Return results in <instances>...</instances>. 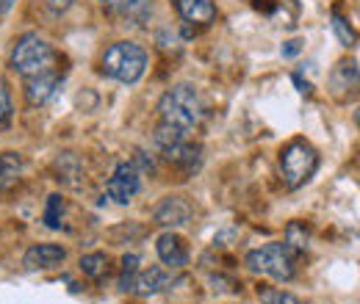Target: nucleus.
Instances as JSON below:
<instances>
[{
  "label": "nucleus",
  "instance_id": "9b49d317",
  "mask_svg": "<svg viewBox=\"0 0 360 304\" xmlns=\"http://www.w3.org/2000/svg\"><path fill=\"white\" fill-rule=\"evenodd\" d=\"M169 282H172V277L164 271V268H158V265H153V268H147V271H139L134 279V288L139 296H155V293H161V291H167L169 288Z\"/></svg>",
  "mask_w": 360,
  "mask_h": 304
},
{
  "label": "nucleus",
  "instance_id": "4be33fe9",
  "mask_svg": "<svg viewBox=\"0 0 360 304\" xmlns=\"http://www.w3.org/2000/svg\"><path fill=\"white\" fill-rule=\"evenodd\" d=\"M11 119V94H8V86L0 75V128H6Z\"/></svg>",
  "mask_w": 360,
  "mask_h": 304
},
{
  "label": "nucleus",
  "instance_id": "2eb2a0df",
  "mask_svg": "<svg viewBox=\"0 0 360 304\" xmlns=\"http://www.w3.org/2000/svg\"><path fill=\"white\" fill-rule=\"evenodd\" d=\"M308 230H305V224L302 221H291L288 224V230H285V246L291 249V252H302V249H308Z\"/></svg>",
  "mask_w": 360,
  "mask_h": 304
},
{
  "label": "nucleus",
  "instance_id": "f03ea898",
  "mask_svg": "<svg viewBox=\"0 0 360 304\" xmlns=\"http://www.w3.org/2000/svg\"><path fill=\"white\" fill-rule=\"evenodd\" d=\"M147 70V53L136 42H114L103 53V75L131 86Z\"/></svg>",
  "mask_w": 360,
  "mask_h": 304
},
{
  "label": "nucleus",
  "instance_id": "aec40b11",
  "mask_svg": "<svg viewBox=\"0 0 360 304\" xmlns=\"http://www.w3.org/2000/svg\"><path fill=\"white\" fill-rule=\"evenodd\" d=\"M61 213H64V199L58 194H53L47 199V211H45V221L50 230H58L61 227Z\"/></svg>",
  "mask_w": 360,
  "mask_h": 304
},
{
  "label": "nucleus",
  "instance_id": "4468645a",
  "mask_svg": "<svg viewBox=\"0 0 360 304\" xmlns=\"http://www.w3.org/2000/svg\"><path fill=\"white\" fill-rule=\"evenodd\" d=\"M25 161L17 152H3L0 155V188H8L20 174H22Z\"/></svg>",
  "mask_w": 360,
  "mask_h": 304
},
{
  "label": "nucleus",
  "instance_id": "ddd939ff",
  "mask_svg": "<svg viewBox=\"0 0 360 304\" xmlns=\"http://www.w3.org/2000/svg\"><path fill=\"white\" fill-rule=\"evenodd\" d=\"M161 155H164V161H169V164H175V166L191 169V166H197V161H200V144L188 141V136H186V138H180V141L169 144V147H161Z\"/></svg>",
  "mask_w": 360,
  "mask_h": 304
},
{
  "label": "nucleus",
  "instance_id": "7ed1b4c3",
  "mask_svg": "<svg viewBox=\"0 0 360 304\" xmlns=\"http://www.w3.org/2000/svg\"><path fill=\"white\" fill-rule=\"evenodd\" d=\"M11 67L28 81L56 70V53L39 34H25L17 39L11 50Z\"/></svg>",
  "mask_w": 360,
  "mask_h": 304
},
{
  "label": "nucleus",
  "instance_id": "6e6552de",
  "mask_svg": "<svg viewBox=\"0 0 360 304\" xmlns=\"http://www.w3.org/2000/svg\"><path fill=\"white\" fill-rule=\"evenodd\" d=\"M64 260H67V252H64L61 246H56V244H37V246H31V249L25 252L22 265H25L28 271H47V268L61 265Z\"/></svg>",
  "mask_w": 360,
  "mask_h": 304
},
{
  "label": "nucleus",
  "instance_id": "5701e85b",
  "mask_svg": "<svg viewBox=\"0 0 360 304\" xmlns=\"http://www.w3.org/2000/svg\"><path fill=\"white\" fill-rule=\"evenodd\" d=\"M45 6L53 11V14H64L67 8H72V6H75V0H45Z\"/></svg>",
  "mask_w": 360,
  "mask_h": 304
},
{
  "label": "nucleus",
  "instance_id": "a211bd4d",
  "mask_svg": "<svg viewBox=\"0 0 360 304\" xmlns=\"http://www.w3.org/2000/svg\"><path fill=\"white\" fill-rule=\"evenodd\" d=\"M103 8L108 11H117V14H125V17H139L144 11V3L141 0H97Z\"/></svg>",
  "mask_w": 360,
  "mask_h": 304
},
{
  "label": "nucleus",
  "instance_id": "412c9836",
  "mask_svg": "<svg viewBox=\"0 0 360 304\" xmlns=\"http://www.w3.org/2000/svg\"><path fill=\"white\" fill-rule=\"evenodd\" d=\"M136 274H139V258L136 255H125L122 258V277H120V288L122 291H131L134 288Z\"/></svg>",
  "mask_w": 360,
  "mask_h": 304
},
{
  "label": "nucleus",
  "instance_id": "393cba45",
  "mask_svg": "<svg viewBox=\"0 0 360 304\" xmlns=\"http://www.w3.org/2000/svg\"><path fill=\"white\" fill-rule=\"evenodd\" d=\"M11 3H14V0H0V14H6V11L11 8Z\"/></svg>",
  "mask_w": 360,
  "mask_h": 304
},
{
  "label": "nucleus",
  "instance_id": "f8f14e48",
  "mask_svg": "<svg viewBox=\"0 0 360 304\" xmlns=\"http://www.w3.org/2000/svg\"><path fill=\"white\" fill-rule=\"evenodd\" d=\"M178 14L186 22H197V25H208L217 20V6L211 0H172Z\"/></svg>",
  "mask_w": 360,
  "mask_h": 304
},
{
  "label": "nucleus",
  "instance_id": "1a4fd4ad",
  "mask_svg": "<svg viewBox=\"0 0 360 304\" xmlns=\"http://www.w3.org/2000/svg\"><path fill=\"white\" fill-rule=\"evenodd\" d=\"M58 84H61V75L53 70V72H45V75H37V78H28L25 81V100L28 105H45L56 97L58 91Z\"/></svg>",
  "mask_w": 360,
  "mask_h": 304
},
{
  "label": "nucleus",
  "instance_id": "f3484780",
  "mask_svg": "<svg viewBox=\"0 0 360 304\" xmlns=\"http://www.w3.org/2000/svg\"><path fill=\"white\" fill-rule=\"evenodd\" d=\"M258 299H261V304H302L294 293H288L283 288H269V285L258 288Z\"/></svg>",
  "mask_w": 360,
  "mask_h": 304
},
{
  "label": "nucleus",
  "instance_id": "6ab92c4d",
  "mask_svg": "<svg viewBox=\"0 0 360 304\" xmlns=\"http://www.w3.org/2000/svg\"><path fill=\"white\" fill-rule=\"evenodd\" d=\"M333 31H335L338 42L344 44V47H355V31H352V25L341 14H333Z\"/></svg>",
  "mask_w": 360,
  "mask_h": 304
},
{
  "label": "nucleus",
  "instance_id": "423d86ee",
  "mask_svg": "<svg viewBox=\"0 0 360 304\" xmlns=\"http://www.w3.org/2000/svg\"><path fill=\"white\" fill-rule=\"evenodd\" d=\"M139 191H141V172L136 169V164H120L105 185L108 199H114L117 205H128Z\"/></svg>",
  "mask_w": 360,
  "mask_h": 304
},
{
  "label": "nucleus",
  "instance_id": "39448f33",
  "mask_svg": "<svg viewBox=\"0 0 360 304\" xmlns=\"http://www.w3.org/2000/svg\"><path fill=\"white\" fill-rule=\"evenodd\" d=\"M247 268L255 274H266L277 282H288L294 279V252L285 244H266L261 249H252L247 255Z\"/></svg>",
  "mask_w": 360,
  "mask_h": 304
},
{
  "label": "nucleus",
  "instance_id": "f257e3e1",
  "mask_svg": "<svg viewBox=\"0 0 360 304\" xmlns=\"http://www.w3.org/2000/svg\"><path fill=\"white\" fill-rule=\"evenodd\" d=\"M158 117H161L164 125H172L178 131H194L205 117L200 91L194 86H188V84L167 88L164 97L158 100Z\"/></svg>",
  "mask_w": 360,
  "mask_h": 304
},
{
  "label": "nucleus",
  "instance_id": "b1692460",
  "mask_svg": "<svg viewBox=\"0 0 360 304\" xmlns=\"http://www.w3.org/2000/svg\"><path fill=\"white\" fill-rule=\"evenodd\" d=\"M300 50H302V39H291L283 44V58H294V55H300Z\"/></svg>",
  "mask_w": 360,
  "mask_h": 304
},
{
  "label": "nucleus",
  "instance_id": "0eeeda50",
  "mask_svg": "<svg viewBox=\"0 0 360 304\" xmlns=\"http://www.w3.org/2000/svg\"><path fill=\"white\" fill-rule=\"evenodd\" d=\"M191 213H194V211H191V202H188L186 197H167V199H161V205L155 208V224L175 230V227L188 224V221H191Z\"/></svg>",
  "mask_w": 360,
  "mask_h": 304
},
{
  "label": "nucleus",
  "instance_id": "dca6fc26",
  "mask_svg": "<svg viewBox=\"0 0 360 304\" xmlns=\"http://www.w3.org/2000/svg\"><path fill=\"white\" fill-rule=\"evenodd\" d=\"M81 271L91 277V279H100L105 271H108V258L103 252H91V255H84L81 258Z\"/></svg>",
  "mask_w": 360,
  "mask_h": 304
},
{
  "label": "nucleus",
  "instance_id": "20e7f679",
  "mask_svg": "<svg viewBox=\"0 0 360 304\" xmlns=\"http://www.w3.org/2000/svg\"><path fill=\"white\" fill-rule=\"evenodd\" d=\"M319 169V152L311 141L294 138L280 152V172L288 188H302Z\"/></svg>",
  "mask_w": 360,
  "mask_h": 304
},
{
  "label": "nucleus",
  "instance_id": "9d476101",
  "mask_svg": "<svg viewBox=\"0 0 360 304\" xmlns=\"http://www.w3.org/2000/svg\"><path fill=\"white\" fill-rule=\"evenodd\" d=\"M155 249H158V258L164 265H172V268H183L186 263H188V246H186V241L180 238L178 232H164L161 238H158V244H155Z\"/></svg>",
  "mask_w": 360,
  "mask_h": 304
}]
</instances>
